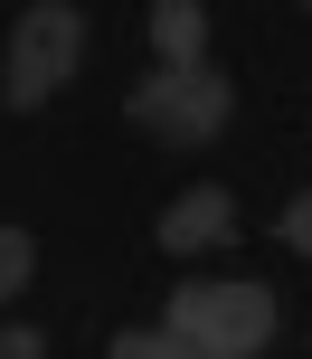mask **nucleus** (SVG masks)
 I'll return each instance as SVG.
<instances>
[{"label":"nucleus","mask_w":312,"mask_h":359,"mask_svg":"<svg viewBox=\"0 0 312 359\" xmlns=\"http://www.w3.org/2000/svg\"><path fill=\"white\" fill-rule=\"evenodd\" d=\"M237 236V198L227 189H180L161 208V255H208V246H227Z\"/></svg>","instance_id":"20e7f679"},{"label":"nucleus","mask_w":312,"mask_h":359,"mask_svg":"<svg viewBox=\"0 0 312 359\" xmlns=\"http://www.w3.org/2000/svg\"><path fill=\"white\" fill-rule=\"evenodd\" d=\"M38 274V246H29V227H0V303H10L19 284Z\"/></svg>","instance_id":"423d86ee"},{"label":"nucleus","mask_w":312,"mask_h":359,"mask_svg":"<svg viewBox=\"0 0 312 359\" xmlns=\"http://www.w3.org/2000/svg\"><path fill=\"white\" fill-rule=\"evenodd\" d=\"M151 48H161V76H199L208 67V10L199 0H161L151 10Z\"/></svg>","instance_id":"39448f33"},{"label":"nucleus","mask_w":312,"mask_h":359,"mask_svg":"<svg viewBox=\"0 0 312 359\" xmlns=\"http://www.w3.org/2000/svg\"><path fill=\"white\" fill-rule=\"evenodd\" d=\"M170 331L189 350H218V359H256L275 341V293L265 284H180L170 293Z\"/></svg>","instance_id":"f03ea898"},{"label":"nucleus","mask_w":312,"mask_h":359,"mask_svg":"<svg viewBox=\"0 0 312 359\" xmlns=\"http://www.w3.org/2000/svg\"><path fill=\"white\" fill-rule=\"evenodd\" d=\"M0 359H48V331H19L10 322V331H0Z\"/></svg>","instance_id":"1a4fd4ad"},{"label":"nucleus","mask_w":312,"mask_h":359,"mask_svg":"<svg viewBox=\"0 0 312 359\" xmlns=\"http://www.w3.org/2000/svg\"><path fill=\"white\" fill-rule=\"evenodd\" d=\"M227 104H237V86H227L218 67H199V76H151V86L133 95V123L161 133L170 151H199V142L227 133Z\"/></svg>","instance_id":"7ed1b4c3"},{"label":"nucleus","mask_w":312,"mask_h":359,"mask_svg":"<svg viewBox=\"0 0 312 359\" xmlns=\"http://www.w3.org/2000/svg\"><path fill=\"white\" fill-rule=\"evenodd\" d=\"M114 359H199L180 331H114Z\"/></svg>","instance_id":"0eeeda50"},{"label":"nucleus","mask_w":312,"mask_h":359,"mask_svg":"<svg viewBox=\"0 0 312 359\" xmlns=\"http://www.w3.org/2000/svg\"><path fill=\"white\" fill-rule=\"evenodd\" d=\"M284 246H294V255H312V189L284 208Z\"/></svg>","instance_id":"6e6552de"},{"label":"nucleus","mask_w":312,"mask_h":359,"mask_svg":"<svg viewBox=\"0 0 312 359\" xmlns=\"http://www.w3.org/2000/svg\"><path fill=\"white\" fill-rule=\"evenodd\" d=\"M76 57H86V19H76L67 0L19 10V29H10V67H0V104H10V114H38V104L76 76Z\"/></svg>","instance_id":"f257e3e1"}]
</instances>
